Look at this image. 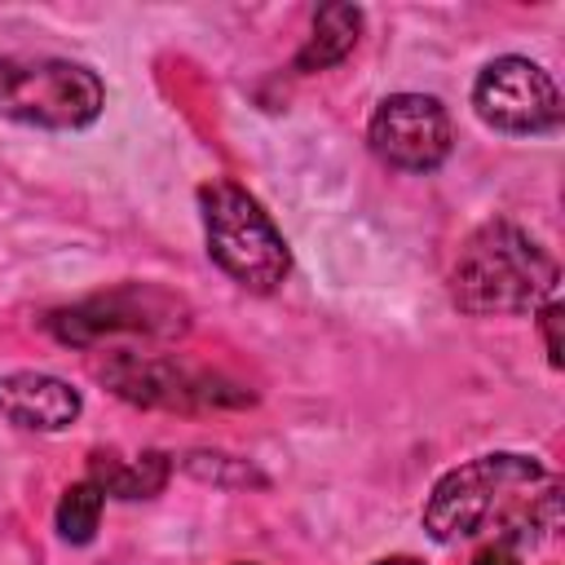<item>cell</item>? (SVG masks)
<instances>
[{
  "label": "cell",
  "instance_id": "cell-1",
  "mask_svg": "<svg viewBox=\"0 0 565 565\" xmlns=\"http://www.w3.org/2000/svg\"><path fill=\"white\" fill-rule=\"evenodd\" d=\"M490 521H499V539L512 543L530 539V530H556V481L539 459L512 450L481 455L450 468L424 503V530L437 543L472 539Z\"/></svg>",
  "mask_w": 565,
  "mask_h": 565
},
{
  "label": "cell",
  "instance_id": "cell-2",
  "mask_svg": "<svg viewBox=\"0 0 565 565\" xmlns=\"http://www.w3.org/2000/svg\"><path fill=\"white\" fill-rule=\"evenodd\" d=\"M556 291V260L512 221L481 225L450 269V296L472 318L534 313Z\"/></svg>",
  "mask_w": 565,
  "mask_h": 565
},
{
  "label": "cell",
  "instance_id": "cell-3",
  "mask_svg": "<svg viewBox=\"0 0 565 565\" xmlns=\"http://www.w3.org/2000/svg\"><path fill=\"white\" fill-rule=\"evenodd\" d=\"M199 212H203V238H207V256L247 291H274L287 269H291V252L287 238L278 234V225L269 221V212L234 181H207L199 190Z\"/></svg>",
  "mask_w": 565,
  "mask_h": 565
},
{
  "label": "cell",
  "instance_id": "cell-4",
  "mask_svg": "<svg viewBox=\"0 0 565 565\" xmlns=\"http://www.w3.org/2000/svg\"><path fill=\"white\" fill-rule=\"evenodd\" d=\"M106 106L102 79L49 53H4L0 57V119L35 124V128H88Z\"/></svg>",
  "mask_w": 565,
  "mask_h": 565
},
{
  "label": "cell",
  "instance_id": "cell-5",
  "mask_svg": "<svg viewBox=\"0 0 565 565\" xmlns=\"http://www.w3.org/2000/svg\"><path fill=\"white\" fill-rule=\"evenodd\" d=\"M102 384L132 402V406H159V411H207V406H243L252 402L247 388L207 375V371H190L181 362L168 358H146V353H110L97 366Z\"/></svg>",
  "mask_w": 565,
  "mask_h": 565
},
{
  "label": "cell",
  "instance_id": "cell-6",
  "mask_svg": "<svg viewBox=\"0 0 565 565\" xmlns=\"http://www.w3.org/2000/svg\"><path fill=\"white\" fill-rule=\"evenodd\" d=\"M472 106L490 128L516 132V137L552 132L561 124V93L552 75L539 62L516 57V53L481 66L472 84Z\"/></svg>",
  "mask_w": 565,
  "mask_h": 565
},
{
  "label": "cell",
  "instance_id": "cell-7",
  "mask_svg": "<svg viewBox=\"0 0 565 565\" xmlns=\"http://www.w3.org/2000/svg\"><path fill=\"white\" fill-rule=\"evenodd\" d=\"M366 141L388 168L433 172L446 163V154L455 146V128H450V115L437 97L393 93L375 106V115L366 124Z\"/></svg>",
  "mask_w": 565,
  "mask_h": 565
},
{
  "label": "cell",
  "instance_id": "cell-8",
  "mask_svg": "<svg viewBox=\"0 0 565 565\" xmlns=\"http://www.w3.org/2000/svg\"><path fill=\"white\" fill-rule=\"evenodd\" d=\"M49 331L62 344H97L102 335H115V331L177 335L185 331V305L159 287H119L110 296H93L84 305L49 313Z\"/></svg>",
  "mask_w": 565,
  "mask_h": 565
},
{
  "label": "cell",
  "instance_id": "cell-9",
  "mask_svg": "<svg viewBox=\"0 0 565 565\" xmlns=\"http://www.w3.org/2000/svg\"><path fill=\"white\" fill-rule=\"evenodd\" d=\"M84 411L79 393L44 371H13L0 375V415L31 433H62Z\"/></svg>",
  "mask_w": 565,
  "mask_h": 565
},
{
  "label": "cell",
  "instance_id": "cell-10",
  "mask_svg": "<svg viewBox=\"0 0 565 565\" xmlns=\"http://www.w3.org/2000/svg\"><path fill=\"white\" fill-rule=\"evenodd\" d=\"M88 481L102 494H115V499H150L168 481V455L146 450V455H132V459H119V455L97 450L88 459Z\"/></svg>",
  "mask_w": 565,
  "mask_h": 565
},
{
  "label": "cell",
  "instance_id": "cell-11",
  "mask_svg": "<svg viewBox=\"0 0 565 565\" xmlns=\"http://www.w3.org/2000/svg\"><path fill=\"white\" fill-rule=\"evenodd\" d=\"M358 31H362V9L353 4H322L313 13V31L305 40V49L296 53V71H327L335 62H344L358 44Z\"/></svg>",
  "mask_w": 565,
  "mask_h": 565
},
{
  "label": "cell",
  "instance_id": "cell-12",
  "mask_svg": "<svg viewBox=\"0 0 565 565\" xmlns=\"http://www.w3.org/2000/svg\"><path fill=\"white\" fill-rule=\"evenodd\" d=\"M102 508H106V494H102L93 481H75V486L57 499V534H62L66 543H88V539L97 534Z\"/></svg>",
  "mask_w": 565,
  "mask_h": 565
},
{
  "label": "cell",
  "instance_id": "cell-13",
  "mask_svg": "<svg viewBox=\"0 0 565 565\" xmlns=\"http://www.w3.org/2000/svg\"><path fill=\"white\" fill-rule=\"evenodd\" d=\"M185 472L199 477V481H212V486H265V477L252 463L234 459V455H207V450H199V455L185 459Z\"/></svg>",
  "mask_w": 565,
  "mask_h": 565
},
{
  "label": "cell",
  "instance_id": "cell-14",
  "mask_svg": "<svg viewBox=\"0 0 565 565\" xmlns=\"http://www.w3.org/2000/svg\"><path fill=\"white\" fill-rule=\"evenodd\" d=\"M539 322H543V335H547V362L561 366L565 362V344H561V305H556V296L539 305Z\"/></svg>",
  "mask_w": 565,
  "mask_h": 565
},
{
  "label": "cell",
  "instance_id": "cell-15",
  "mask_svg": "<svg viewBox=\"0 0 565 565\" xmlns=\"http://www.w3.org/2000/svg\"><path fill=\"white\" fill-rule=\"evenodd\" d=\"M472 565H521V552L512 539H494L472 556Z\"/></svg>",
  "mask_w": 565,
  "mask_h": 565
},
{
  "label": "cell",
  "instance_id": "cell-16",
  "mask_svg": "<svg viewBox=\"0 0 565 565\" xmlns=\"http://www.w3.org/2000/svg\"><path fill=\"white\" fill-rule=\"evenodd\" d=\"M375 565H419L415 556H388V561H375Z\"/></svg>",
  "mask_w": 565,
  "mask_h": 565
},
{
  "label": "cell",
  "instance_id": "cell-17",
  "mask_svg": "<svg viewBox=\"0 0 565 565\" xmlns=\"http://www.w3.org/2000/svg\"><path fill=\"white\" fill-rule=\"evenodd\" d=\"M234 565H247V561H234Z\"/></svg>",
  "mask_w": 565,
  "mask_h": 565
}]
</instances>
